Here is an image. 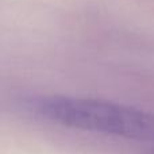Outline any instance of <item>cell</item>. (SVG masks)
Listing matches in <instances>:
<instances>
[{"instance_id": "1", "label": "cell", "mask_w": 154, "mask_h": 154, "mask_svg": "<svg viewBox=\"0 0 154 154\" xmlns=\"http://www.w3.org/2000/svg\"><path fill=\"white\" fill-rule=\"evenodd\" d=\"M31 107L51 123L87 133L154 143V114L101 99L39 96Z\"/></svg>"}, {"instance_id": "2", "label": "cell", "mask_w": 154, "mask_h": 154, "mask_svg": "<svg viewBox=\"0 0 154 154\" xmlns=\"http://www.w3.org/2000/svg\"><path fill=\"white\" fill-rule=\"evenodd\" d=\"M152 154H154V153H152Z\"/></svg>"}]
</instances>
